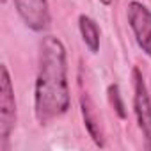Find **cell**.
<instances>
[{"instance_id":"1","label":"cell","mask_w":151,"mask_h":151,"mask_svg":"<svg viewBox=\"0 0 151 151\" xmlns=\"http://www.w3.org/2000/svg\"><path fill=\"white\" fill-rule=\"evenodd\" d=\"M69 109L64 45L46 36L41 43L39 73L36 80V116L41 123L62 116Z\"/></svg>"},{"instance_id":"2","label":"cell","mask_w":151,"mask_h":151,"mask_svg":"<svg viewBox=\"0 0 151 151\" xmlns=\"http://www.w3.org/2000/svg\"><path fill=\"white\" fill-rule=\"evenodd\" d=\"M16 121V101L11 77L6 66L0 68V137L9 139Z\"/></svg>"},{"instance_id":"3","label":"cell","mask_w":151,"mask_h":151,"mask_svg":"<svg viewBox=\"0 0 151 151\" xmlns=\"http://www.w3.org/2000/svg\"><path fill=\"white\" fill-rule=\"evenodd\" d=\"M128 23L142 52L151 57V11L140 2L128 4Z\"/></svg>"},{"instance_id":"4","label":"cell","mask_w":151,"mask_h":151,"mask_svg":"<svg viewBox=\"0 0 151 151\" xmlns=\"http://www.w3.org/2000/svg\"><path fill=\"white\" fill-rule=\"evenodd\" d=\"M133 84H135V96H133L135 114L139 119V126L146 137L147 149H151V100L147 96V89L139 69H133Z\"/></svg>"},{"instance_id":"5","label":"cell","mask_w":151,"mask_h":151,"mask_svg":"<svg viewBox=\"0 0 151 151\" xmlns=\"http://www.w3.org/2000/svg\"><path fill=\"white\" fill-rule=\"evenodd\" d=\"M14 6L29 29L41 32L50 25V11L46 0H14Z\"/></svg>"},{"instance_id":"6","label":"cell","mask_w":151,"mask_h":151,"mask_svg":"<svg viewBox=\"0 0 151 151\" xmlns=\"http://www.w3.org/2000/svg\"><path fill=\"white\" fill-rule=\"evenodd\" d=\"M78 25H80L82 37H84L86 45L89 46V50L98 52V48H100V29L94 23V20H91L89 16H80Z\"/></svg>"},{"instance_id":"7","label":"cell","mask_w":151,"mask_h":151,"mask_svg":"<svg viewBox=\"0 0 151 151\" xmlns=\"http://www.w3.org/2000/svg\"><path fill=\"white\" fill-rule=\"evenodd\" d=\"M82 114H84V123H86V126H87L93 140L101 147L103 146V137H101V132L96 126V119H94V116L91 112V105H89V100L87 98H82Z\"/></svg>"},{"instance_id":"8","label":"cell","mask_w":151,"mask_h":151,"mask_svg":"<svg viewBox=\"0 0 151 151\" xmlns=\"http://www.w3.org/2000/svg\"><path fill=\"white\" fill-rule=\"evenodd\" d=\"M109 96H110V101L116 109V112L119 114V117H126V112H124V105L121 101V94H119V87L114 84L109 87Z\"/></svg>"},{"instance_id":"9","label":"cell","mask_w":151,"mask_h":151,"mask_svg":"<svg viewBox=\"0 0 151 151\" xmlns=\"http://www.w3.org/2000/svg\"><path fill=\"white\" fill-rule=\"evenodd\" d=\"M100 2L105 4V6H110V4H112V0H100Z\"/></svg>"},{"instance_id":"10","label":"cell","mask_w":151,"mask_h":151,"mask_svg":"<svg viewBox=\"0 0 151 151\" xmlns=\"http://www.w3.org/2000/svg\"><path fill=\"white\" fill-rule=\"evenodd\" d=\"M0 2H2V4H6V0H0Z\"/></svg>"}]
</instances>
